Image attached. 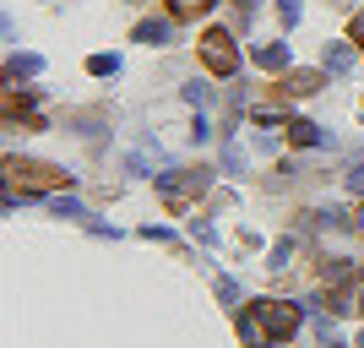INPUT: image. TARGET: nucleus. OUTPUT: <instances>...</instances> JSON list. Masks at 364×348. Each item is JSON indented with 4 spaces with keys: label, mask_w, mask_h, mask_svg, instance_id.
<instances>
[{
    "label": "nucleus",
    "mask_w": 364,
    "mask_h": 348,
    "mask_svg": "<svg viewBox=\"0 0 364 348\" xmlns=\"http://www.w3.org/2000/svg\"><path fill=\"white\" fill-rule=\"evenodd\" d=\"M321 65H326L332 76H348L353 71V44H326L321 49Z\"/></svg>",
    "instance_id": "obj_5"
},
{
    "label": "nucleus",
    "mask_w": 364,
    "mask_h": 348,
    "mask_svg": "<svg viewBox=\"0 0 364 348\" xmlns=\"http://www.w3.org/2000/svg\"><path fill=\"white\" fill-rule=\"evenodd\" d=\"M348 278H353L348 256H321V283H348Z\"/></svg>",
    "instance_id": "obj_9"
},
{
    "label": "nucleus",
    "mask_w": 364,
    "mask_h": 348,
    "mask_svg": "<svg viewBox=\"0 0 364 348\" xmlns=\"http://www.w3.org/2000/svg\"><path fill=\"white\" fill-rule=\"evenodd\" d=\"M326 310H332V316H348V310H359V294H353L348 283H332V294H326Z\"/></svg>",
    "instance_id": "obj_10"
},
{
    "label": "nucleus",
    "mask_w": 364,
    "mask_h": 348,
    "mask_svg": "<svg viewBox=\"0 0 364 348\" xmlns=\"http://www.w3.org/2000/svg\"><path fill=\"white\" fill-rule=\"evenodd\" d=\"M359 348H364V337H359Z\"/></svg>",
    "instance_id": "obj_28"
},
{
    "label": "nucleus",
    "mask_w": 364,
    "mask_h": 348,
    "mask_svg": "<svg viewBox=\"0 0 364 348\" xmlns=\"http://www.w3.org/2000/svg\"><path fill=\"white\" fill-rule=\"evenodd\" d=\"M164 38H168V22H158V16L136 28V44H164Z\"/></svg>",
    "instance_id": "obj_14"
},
{
    "label": "nucleus",
    "mask_w": 364,
    "mask_h": 348,
    "mask_svg": "<svg viewBox=\"0 0 364 348\" xmlns=\"http://www.w3.org/2000/svg\"><path fill=\"white\" fill-rule=\"evenodd\" d=\"M240 343H250V348H261V343H267V327H261V316L250 310V305L240 310Z\"/></svg>",
    "instance_id": "obj_7"
},
{
    "label": "nucleus",
    "mask_w": 364,
    "mask_h": 348,
    "mask_svg": "<svg viewBox=\"0 0 364 348\" xmlns=\"http://www.w3.org/2000/svg\"><path fill=\"white\" fill-rule=\"evenodd\" d=\"M256 6H261V0H234V11H240V16H250Z\"/></svg>",
    "instance_id": "obj_23"
},
{
    "label": "nucleus",
    "mask_w": 364,
    "mask_h": 348,
    "mask_svg": "<svg viewBox=\"0 0 364 348\" xmlns=\"http://www.w3.org/2000/svg\"><path fill=\"white\" fill-rule=\"evenodd\" d=\"M353 38H364V11H359V16H353Z\"/></svg>",
    "instance_id": "obj_24"
},
{
    "label": "nucleus",
    "mask_w": 364,
    "mask_h": 348,
    "mask_svg": "<svg viewBox=\"0 0 364 348\" xmlns=\"http://www.w3.org/2000/svg\"><path fill=\"white\" fill-rule=\"evenodd\" d=\"M185 137H191V142H207V137H213V125H207V120H201V115H196V120H191V131H185Z\"/></svg>",
    "instance_id": "obj_22"
},
{
    "label": "nucleus",
    "mask_w": 364,
    "mask_h": 348,
    "mask_svg": "<svg viewBox=\"0 0 364 348\" xmlns=\"http://www.w3.org/2000/svg\"><path fill=\"white\" fill-rule=\"evenodd\" d=\"M55 212H60V218H76V223H92V218H87V207H82V201H55Z\"/></svg>",
    "instance_id": "obj_17"
},
{
    "label": "nucleus",
    "mask_w": 364,
    "mask_h": 348,
    "mask_svg": "<svg viewBox=\"0 0 364 348\" xmlns=\"http://www.w3.org/2000/svg\"><path fill=\"white\" fill-rule=\"evenodd\" d=\"M185 104L207 109V104H213V88H207V82H191V88H185Z\"/></svg>",
    "instance_id": "obj_15"
},
{
    "label": "nucleus",
    "mask_w": 364,
    "mask_h": 348,
    "mask_svg": "<svg viewBox=\"0 0 364 348\" xmlns=\"http://www.w3.org/2000/svg\"><path fill=\"white\" fill-rule=\"evenodd\" d=\"M277 22H283V28H299V0H277Z\"/></svg>",
    "instance_id": "obj_19"
},
{
    "label": "nucleus",
    "mask_w": 364,
    "mask_h": 348,
    "mask_svg": "<svg viewBox=\"0 0 364 348\" xmlns=\"http://www.w3.org/2000/svg\"><path fill=\"white\" fill-rule=\"evenodd\" d=\"M321 82H326L321 71H289V76H283V88H289L294 98H304V93H321Z\"/></svg>",
    "instance_id": "obj_8"
},
{
    "label": "nucleus",
    "mask_w": 364,
    "mask_h": 348,
    "mask_svg": "<svg viewBox=\"0 0 364 348\" xmlns=\"http://www.w3.org/2000/svg\"><path fill=\"white\" fill-rule=\"evenodd\" d=\"M337 6H348V0H337Z\"/></svg>",
    "instance_id": "obj_26"
},
{
    "label": "nucleus",
    "mask_w": 364,
    "mask_h": 348,
    "mask_svg": "<svg viewBox=\"0 0 364 348\" xmlns=\"http://www.w3.org/2000/svg\"><path fill=\"white\" fill-rule=\"evenodd\" d=\"M191 240H196V245H213V240H218V228L207 223V218H191Z\"/></svg>",
    "instance_id": "obj_16"
},
{
    "label": "nucleus",
    "mask_w": 364,
    "mask_h": 348,
    "mask_svg": "<svg viewBox=\"0 0 364 348\" xmlns=\"http://www.w3.org/2000/svg\"><path fill=\"white\" fill-rule=\"evenodd\" d=\"M201 11H213V0H168V16H174V22H191V16H201Z\"/></svg>",
    "instance_id": "obj_12"
},
{
    "label": "nucleus",
    "mask_w": 364,
    "mask_h": 348,
    "mask_svg": "<svg viewBox=\"0 0 364 348\" xmlns=\"http://www.w3.org/2000/svg\"><path fill=\"white\" fill-rule=\"evenodd\" d=\"M201 65H207L213 76H234L240 71V49H234V38H228L223 28L201 33Z\"/></svg>",
    "instance_id": "obj_4"
},
{
    "label": "nucleus",
    "mask_w": 364,
    "mask_h": 348,
    "mask_svg": "<svg viewBox=\"0 0 364 348\" xmlns=\"http://www.w3.org/2000/svg\"><path fill=\"white\" fill-rule=\"evenodd\" d=\"M6 174L11 180H22L28 191H65L71 185V174L55 164H38V158H6Z\"/></svg>",
    "instance_id": "obj_2"
},
{
    "label": "nucleus",
    "mask_w": 364,
    "mask_h": 348,
    "mask_svg": "<svg viewBox=\"0 0 364 348\" xmlns=\"http://www.w3.org/2000/svg\"><path fill=\"white\" fill-rule=\"evenodd\" d=\"M223 169H245V147L240 142H223Z\"/></svg>",
    "instance_id": "obj_20"
},
{
    "label": "nucleus",
    "mask_w": 364,
    "mask_h": 348,
    "mask_svg": "<svg viewBox=\"0 0 364 348\" xmlns=\"http://www.w3.org/2000/svg\"><path fill=\"white\" fill-rule=\"evenodd\" d=\"M250 310L261 316L267 337H277V343H283V337H294V332H299V321H304V310H299V305H289V300H256Z\"/></svg>",
    "instance_id": "obj_3"
},
{
    "label": "nucleus",
    "mask_w": 364,
    "mask_h": 348,
    "mask_svg": "<svg viewBox=\"0 0 364 348\" xmlns=\"http://www.w3.org/2000/svg\"><path fill=\"white\" fill-rule=\"evenodd\" d=\"M272 348H283V343H272Z\"/></svg>",
    "instance_id": "obj_27"
},
{
    "label": "nucleus",
    "mask_w": 364,
    "mask_h": 348,
    "mask_svg": "<svg viewBox=\"0 0 364 348\" xmlns=\"http://www.w3.org/2000/svg\"><path fill=\"white\" fill-rule=\"evenodd\" d=\"M321 348H348V343H337V337H326V343H321Z\"/></svg>",
    "instance_id": "obj_25"
},
{
    "label": "nucleus",
    "mask_w": 364,
    "mask_h": 348,
    "mask_svg": "<svg viewBox=\"0 0 364 348\" xmlns=\"http://www.w3.org/2000/svg\"><path fill=\"white\" fill-rule=\"evenodd\" d=\"M289 142L294 147H316V142H332V137H321V125L310 120H289Z\"/></svg>",
    "instance_id": "obj_11"
},
{
    "label": "nucleus",
    "mask_w": 364,
    "mask_h": 348,
    "mask_svg": "<svg viewBox=\"0 0 364 348\" xmlns=\"http://www.w3.org/2000/svg\"><path fill=\"white\" fill-rule=\"evenodd\" d=\"M38 71H44L38 55H11V60H6V76H11V82H16V76H38Z\"/></svg>",
    "instance_id": "obj_13"
},
{
    "label": "nucleus",
    "mask_w": 364,
    "mask_h": 348,
    "mask_svg": "<svg viewBox=\"0 0 364 348\" xmlns=\"http://www.w3.org/2000/svg\"><path fill=\"white\" fill-rule=\"evenodd\" d=\"M87 71H92V76H114V71H120V60H114V55H92Z\"/></svg>",
    "instance_id": "obj_18"
},
{
    "label": "nucleus",
    "mask_w": 364,
    "mask_h": 348,
    "mask_svg": "<svg viewBox=\"0 0 364 348\" xmlns=\"http://www.w3.org/2000/svg\"><path fill=\"white\" fill-rule=\"evenodd\" d=\"M218 300H223V305H240V283H234V278H218Z\"/></svg>",
    "instance_id": "obj_21"
},
{
    "label": "nucleus",
    "mask_w": 364,
    "mask_h": 348,
    "mask_svg": "<svg viewBox=\"0 0 364 348\" xmlns=\"http://www.w3.org/2000/svg\"><path fill=\"white\" fill-rule=\"evenodd\" d=\"M207 185H213V169H168V174H158V196H164L168 212H191L196 207V196H207Z\"/></svg>",
    "instance_id": "obj_1"
},
{
    "label": "nucleus",
    "mask_w": 364,
    "mask_h": 348,
    "mask_svg": "<svg viewBox=\"0 0 364 348\" xmlns=\"http://www.w3.org/2000/svg\"><path fill=\"white\" fill-rule=\"evenodd\" d=\"M256 65H261V71H289V44H283V38H277V44H261Z\"/></svg>",
    "instance_id": "obj_6"
}]
</instances>
